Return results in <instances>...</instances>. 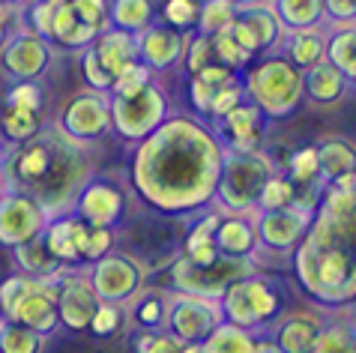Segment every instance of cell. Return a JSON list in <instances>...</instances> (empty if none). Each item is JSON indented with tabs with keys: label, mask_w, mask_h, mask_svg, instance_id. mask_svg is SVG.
Returning a JSON list of instances; mask_svg holds the SVG:
<instances>
[{
	"label": "cell",
	"mask_w": 356,
	"mask_h": 353,
	"mask_svg": "<svg viewBox=\"0 0 356 353\" xmlns=\"http://www.w3.org/2000/svg\"><path fill=\"white\" fill-rule=\"evenodd\" d=\"M213 243L222 258L254 261L258 258V231H254L252 213H219Z\"/></svg>",
	"instance_id": "obj_21"
},
{
	"label": "cell",
	"mask_w": 356,
	"mask_h": 353,
	"mask_svg": "<svg viewBox=\"0 0 356 353\" xmlns=\"http://www.w3.org/2000/svg\"><path fill=\"white\" fill-rule=\"evenodd\" d=\"M213 96H216V87H210L207 81H201L197 75L189 78V102H192V111H195L197 117H210Z\"/></svg>",
	"instance_id": "obj_54"
},
{
	"label": "cell",
	"mask_w": 356,
	"mask_h": 353,
	"mask_svg": "<svg viewBox=\"0 0 356 353\" xmlns=\"http://www.w3.org/2000/svg\"><path fill=\"white\" fill-rule=\"evenodd\" d=\"M222 320L225 318L219 299L192 297V293H168L165 332L183 345H201Z\"/></svg>",
	"instance_id": "obj_12"
},
{
	"label": "cell",
	"mask_w": 356,
	"mask_h": 353,
	"mask_svg": "<svg viewBox=\"0 0 356 353\" xmlns=\"http://www.w3.org/2000/svg\"><path fill=\"white\" fill-rule=\"evenodd\" d=\"M326 63H332L348 81H356V22L339 24L332 33H326Z\"/></svg>",
	"instance_id": "obj_33"
},
{
	"label": "cell",
	"mask_w": 356,
	"mask_h": 353,
	"mask_svg": "<svg viewBox=\"0 0 356 353\" xmlns=\"http://www.w3.org/2000/svg\"><path fill=\"white\" fill-rule=\"evenodd\" d=\"M51 22H54V6L45 0H36L33 6L24 9V31H31L36 36L48 39L51 36Z\"/></svg>",
	"instance_id": "obj_53"
},
{
	"label": "cell",
	"mask_w": 356,
	"mask_h": 353,
	"mask_svg": "<svg viewBox=\"0 0 356 353\" xmlns=\"http://www.w3.org/2000/svg\"><path fill=\"white\" fill-rule=\"evenodd\" d=\"M108 22L117 31L138 36L156 22V0H108Z\"/></svg>",
	"instance_id": "obj_32"
},
{
	"label": "cell",
	"mask_w": 356,
	"mask_h": 353,
	"mask_svg": "<svg viewBox=\"0 0 356 353\" xmlns=\"http://www.w3.org/2000/svg\"><path fill=\"white\" fill-rule=\"evenodd\" d=\"M135 353H186V347L189 345H183V341H177L174 336H168V332H147V329H138V336H135Z\"/></svg>",
	"instance_id": "obj_49"
},
{
	"label": "cell",
	"mask_w": 356,
	"mask_h": 353,
	"mask_svg": "<svg viewBox=\"0 0 356 353\" xmlns=\"http://www.w3.org/2000/svg\"><path fill=\"white\" fill-rule=\"evenodd\" d=\"M96 36H99V33L90 31V27H87L81 18L72 13V6H69V3L54 6L51 36H48L51 48H63V51H78V54H81L87 45H93Z\"/></svg>",
	"instance_id": "obj_26"
},
{
	"label": "cell",
	"mask_w": 356,
	"mask_h": 353,
	"mask_svg": "<svg viewBox=\"0 0 356 353\" xmlns=\"http://www.w3.org/2000/svg\"><path fill=\"white\" fill-rule=\"evenodd\" d=\"M165 315H168V290H159V288H144L126 306V320H132L138 329H147V332H162Z\"/></svg>",
	"instance_id": "obj_29"
},
{
	"label": "cell",
	"mask_w": 356,
	"mask_h": 353,
	"mask_svg": "<svg viewBox=\"0 0 356 353\" xmlns=\"http://www.w3.org/2000/svg\"><path fill=\"white\" fill-rule=\"evenodd\" d=\"M99 309V297L90 288L87 270H63L57 279V318L69 332H87Z\"/></svg>",
	"instance_id": "obj_17"
},
{
	"label": "cell",
	"mask_w": 356,
	"mask_h": 353,
	"mask_svg": "<svg viewBox=\"0 0 356 353\" xmlns=\"http://www.w3.org/2000/svg\"><path fill=\"white\" fill-rule=\"evenodd\" d=\"M156 81V72L153 69H147L144 63H135L129 66L120 78H114V84H111V93L108 96H135V93H141L147 84H153Z\"/></svg>",
	"instance_id": "obj_48"
},
{
	"label": "cell",
	"mask_w": 356,
	"mask_h": 353,
	"mask_svg": "<svg viewBox=\"0 0 356 353\" xmlns=\"http://www.w3.org/2000/svg\"><path fill=\"white\" fill-rule=\"evenodd\" d=\"M245 99L266 120H288L302 102V69L282 54H264L240 78Z\"/></svg>",
	"instance_id": "obj_4"
},
{
	"label": "cell",
	"mask_w": 356,
	"mask_h": 353,
	"mask_svg": "<svg viewBox=\"0 0 356 353\" xmlns=\"http://www.w3.org/2000/svg\"><path fill=\"white\" fill-rule=\"evenodd\" d=\"M323 18H332L335 24L356 22V0H323Z\"/></svg>",
	"instance_id": "obj_56"
},
{
	"label": "cell",
	"mask_w": 356,
	"mask_h": 353,
	"mask_svg": "<svg viewBox=\"0 0 356 353\" xmlns=\"http://www.w3.org/2000/svg\"><path fill=\"white\" fill-rule=\"evenodd\" d=\"M210 39H213V57H216V63H222L225 69L243 75V72L252 66V54L243 51V48L234 42V36L227 33V31L216 33V36H210Z\"/></svg>",
	"instance_id": "obj_42"
},
{
	"label": "cell",
	"mask_w": 356,
	"mask_h": 353,
	"mask_svg": "<svg viewBox=\"0 0 356 353\" xmlns=\"http://www.w3.org/2000/svg\"><path fill=\"white\" fill-rule=\"evenodd\" d=\"M326 54V33L321 27L314 31H296V33H284L282 39V57L296 66V69H312L314 63H321Z\"/></svg>",
	"instance_id": "obj_28"
},
{
	"label": "cell",
	"mask_w": 356,
	"mask_h": 353,
	"mask_svg": "<svg viewBox=\"0 0 356 353\" xmlns=\"http://www.w3.org/2000/svg\"><path fill=\"white\" fill-rule=\"evenodd\" d=\"M42 243L60 267H66V270L81 267L78 252H75V237H72V213L51 215L48 224H45V231H42Z\"/></svg>",
	"instance_id": "obj_30"
},
{
	"label": "cell",
	"mask_w": 356,
	"mask_h": 353,
	"mask_svg": "<svg viewBox=\"0 0 356 353\" xmlns=\"http://www.w3.org/2000/svg\"><path fill=\"white\" fill-rule=\"evenodd\" d=\"M296 284L321 309L356 299V174L321 189L309 233L293 249Z\"/></svg>",
	"instance_id": "obj_2"
},
{
	"label": "cell",
	"mask_w": 356,
	"mask_h": 353,
	"mask_svg": "<svg viewBox=\"0 0 356 353\" xmlns=\"http://www.w3.org/2000/svg\"><path fill=\"white\" fill-rule=\"evenodd\" d=\"M321 186H330L341 176L356 174V147L348 138H323L318 144Z\"/></svg>",
	"instance_id": "obj_27"
},
{
	"label": "cell",
	"mask_w": 356,
	"mask_h": 353,
	"mask_svg": "<svg viewBox=\"0 0 356 353\" xmlns=\"http://www.w3.org/2000/svg\"><path fill=\"white\" fill-rule=\"evenodd\" d=\"M72 215H78V219L87 224H96V228L117 231V224H120L126 215V192L114 180L90 176V180L81 186V192L75 195Z\"/></svg>",
	"instance_id": "obj_16"
},
{
	"label": "cell",
	"mask_w": 356,
	"mask_h": 353,
	"mask_svg": "<svg viewBox=\"0 0 356 353\" xmlns=\"http://www.w3.org/2000/svg\"><path fill=\"white\" fill-rule=\"evenodd\" d=\"M24 27V13L15 6H9L6 0H0V48L6 45V39L18 33Z\"/></svg>",
	"instance_id": "obj_55"
},
{
	"label": "cell",
	"mask_w": 356,
	"mask_h": 353,
	"mask_svg": "<svg viewBox=\"0 0 356 353\" xmlns=\"http://www.w3.org/2000/svg\"><path fill=\"white\" fill-rule=\"evenodd\" d=\"M266 117L254 108L249 99L243 105H236L231 114H225L216 129L225 153H236V156H254L264 153V135H266Z\"/></svg>",
	"instance_id": "obj_18"
},
{
	"label": "cell",
	"mask_w": 356,
	"mask_h": 353,
	"mask_svg": "<svg viewBox=\"0 0 356 353\" xmlns=\"http://www.w3.org/2000/svg\"><path fill=\"white\" fill-rule=\"evenodd\" d=\"M312 353H356V329L341 315L335 320H326Z\"/></svg>",
	"instance_id": "obj_38"
},
{
	"label": "cell",
	"mask_w": 356,
	"mask_h": 353,
	"mask_svg": "<svg viewBox=\"0 0 356 353\" xmlns=\"http://www.w3.org/2000/svg\"><path fill=\"white\" fill-rule=\"evenodd\" d=\"M48 126L45 111H31V108L18 105H0V141L6 147H18L33 141L36 135H42Z\"/></svg>",
	"instance_id": "obj_25"
},
{
	"label": "cell",
	"mask_w": 356,
	"mask_h": 353,
	"mask_svg": "<svg viewBox=\"0 0 356 353\" xmlns=\"http://www.w3.org/2000/svg\"><path fill=\"white\" fill-rule=\"evenodd\" d=\"M236 6H264V3H270V0H234Z\"/></svg>",
	"instance_id": "obj_60"
},
{
	"label": "cell",
	"mask_w": 356,
	"mask_h": 353,
	"mask_svg": "<svg viewBox=\"0 0 356 353\" xmlns=\"http://www.w3.org/2000/svg\"><path fill=\"white\" fill-rule=\"evenodd\" d=\"M81 78L87 84V90H99V93H111V84L114 78L102 69V63H99V57L93 51V45H87L81 51Z\"/></svg>",
	"instance_id": "obj_50"
},
{
	"label": "cell",
	"mask_w": 356,
	"mask_h": 353,
	"mask_svg": "<svg viewBox=\"0 0 356 353\" xmlns=\"http://www.w3.org/2000/svg\"><path fill=\"white\" fill-rule=\"evenodd\" d=\"M36 281L39 279H31V276H24V272H13V276H6L3 281H0V320L13 318L18 302L36 288Z\"/></svg>",
	"instance_id": "obj_43"
},
{
	"label": "cell",
	"mask_w": 356,
	"mask_h": 353,
	"mask_svg": "<svg viewBox=\"0 0 356 353\" xmlns=\"http://www.w3.org/2000/svg\"><path fill=\"white\" fill-rule=\"evenodd\" d=\"M117 246V231L114 228H96V224H87V237H84V249H81V263L90 267V263L102 261L105 254H111Z\"/></svg>",
	"instance_id": "obj_44"
},
{
	"label": "cell",
	"mask_w": 356,
	"mask_h": 353,
	"mask_svg": "<svg viewBox=\"0 0 356 353\" xmlns=\"http://www.w3.org/2000/svg\"><path fill=\"white\" fill-rule=\"evenodd\" d=\"M186 353H201V347H197V345H189V347H186Z\"/></svg>",
	"instance_id": "obj_62"
},
{
	"label": "cell",
	"mask_w": 356,
	"mask_h": 353,
	"mask_svg": "<svg viewBox=\"0 0 356 353\" xmlns=\"http://www.w3.org/2000/svg\"><path fill=\"white\" fill-rule=\"evenodd\" d=\"M222 162L225 150L210 126L177 114L135 144L129 186L153 213L189 215L213 204Z\"/></svg>",
	"instance_id": "obj_1"
},
{
	"label": "cell",
	"mask_w": 356,
	"mask_h": 353,
	"mask_svg": "<svg viewBox=\"0 0 356 353\" xmlns=\"http://www.w3.org/2000/svg\"><path fill=\"white\" fill-rule=\"evenodd\" d=\"M9 192V180H6V174H3V168H0V198Z\"/></svg>",
	"instance_id": "obj_61"
},
{
	"label": "cell",
	"mask_w": 356,
	"mask_h": 353,
	"mask_svg": "<svg viewBox=\"0 0 356 353\" xmlns=\"http://www.w3.org/2000/svg\"><path fill=\"white\" fill-rule=\"evenodd\" d=\"M236 15V3L234 0H201V13H197V31L204 36H216L231 27Z\"/></svg>",
	"instance_id": "obj_39"
},
{
	"label": "cell",
	"mask_w": 356,
	"mask_h": 353,
	"mask_svg": "<svg viewBox=\"0 0 356 353\" xmlns=\"http://www.w3.org/2000/svg\"><path fill=\"white\" fill-rule=\"evenodd\" d=\"M60 272L51 279H39L36 288L18 302V309L13 311L9 320L33 329L42 338H51L60 329V318H57V279H60Z\"/></svg>",
	"instance_id": "obj_20"
},
{
	"label": "cell",
	"mask_w": 356,
	"mask_h": 353,
	"mask_svg": "<svg viewBox=\"0 0 356 353\" xmlns=\"http://www.w3.org/2000/svg\"><path fill=\"white\" fill-rule=\"evenodd\" d=\"M54 129H60L66 138L75 144H93L102 141L111 132V105H108V93L99 90H84L69 96L63 108L57 111V120L51 123Z\"/></svg>",
	"instance_id": "obj_11"
},
{
	"label": "cell",
	"mask_w": 356,
	"mask_h": 353,
	"mask_svg": "<svg viewBox=\"0 0 356 353\" xmlns=\"http://www.w3.org/2000/svg\"><path fill=\"white\" fill-rule=\"evenodd\" d=\"M227 33L234 36V42L243 48V51L252 54V60L270 54L273 48L282 45L284 39V27L282 22L275 18L273 6L264 3V6H236V15Z\"/></svg>",
	"instance_id": "obj_14"
},
{
	"label": "cell",
	"mask_w": 356,
	"mask_h": 353,
	"mask_svg": "<svg viewBox=\"0 0 356 353\" xmlns=\"http://www.w3.org/2000/svg\"><path fill=\"white\" fill-rule=\"evenodd\" d=\"M189 36L174 31L162 22H153L147 31L135 36V51H138V63H144L153 72H168L174 66L183 63V51Z\"/></svg>",
	"instance_id": "obj_19"
},
{
	"label": "cell",
	"mask_w": 356,
	"mask_h": 353,
	"mask_svg": "<svg viewBox=\"0 0 356 353\" xmlns=\"http://www.w3.org/2000/svg\"><path fill=\"white\" fill-rule=\"evenodd\" d=\"M0 168L9 180V189L33 195L45 207L48 219L72 213L75 195L93 176L87 147L66 138L51 123L33 141L6 147V153H0Z\"/></svg>",
	"instance_id": "obj_3"
},
{
	"label": "cell",
	"mask_w": 356,
	"mask_h": 353,
	"mask_svg": "<svg viewBox=\"0 0 356 353\" xmlns=\"http://www.w3.org/2000/svg\"><path fill=\"white\" fill-rule=\"evenodd\" d=\"M93 51L102 63V69L111 78H120L129 66L138 63V51H135V36L123 33L117 27H108L93 39Z\"/></svg>",
	"instance_id": "obj_23"
},
{
	"label": "cell",
	"mask_w": 356,
	"mask_h": 353,
	"mask_svg": "<svg viewBox=\"0 0 356 353\" xmlns=\"http://www.w3.org/2000/svg\"><path fill=\"white\" fill-rule=\"evenodd\" d=\"M6 3H9V6H15V9H22V13H24V9H27V6H33L36 0H6Z\"/></svg>",
	"instance_id": "obj_59"
},
{
	"label": "cell",
	"mask_w": 356,
	"mask_h": 353,
	"mask_svg": "<svg viewBox=\"0 0 356 353\" xmlns=\"http://www.w3.org/2000/svg\"><path fill=\"white\" fill-rule=\"evenodd\" d=\"M87 279L96 290L99 302H111V306H129V302L147 288V270L144 263L129 252H111L102 261L87 267Z\"/></svg>",
	"instance_id": "obj_10"
},
{
	"label": "cell",
	"mask_w": 356,
	"mask_h": 353,
	"mask_svg": "<svg viewBox=\"0 0 356 353\" xmlns=\"http://www.w3.org/2000/svg\"><path fill=\"white\" fill-rule=\"evenodd\" d=\"M350 90V81L344 78L332 63H314L302 72V96H309L314 105H339Z\"/></svg>",
	"instance_id": "obj_24"
},
{
	"label": "cell",
	"mask_w": 356,
	"mask_h": 353,
	"mask_svg": "<svg viewBox=\"0 0 356 353\" xmlns=\"http://www.w3.org/2000/svg\"><path fill=\"white\" fill-rule=\"evenodd\" d=\"M222 318L234 327H243L254 336H270V329L284 318V297L279 281L261 272L236 279L222 293Z\"/></svg>",
	"instance_id": "obj_5"
},
{
	"label": "cell",
	"mask_w": 356,
	"mask_h": 353,
	"mask_svg": "<svg viewBox=\"0 0 356 353\" xmlns=\"http://www.w3.org/2000/svg\"><path fill=\"white\" fill-rule=\"evenodd\" d=\"M45 338L13 320H0V353H42Z\"/></svg>",
	"instance_id": "obj_40"
},
{
	"label": "cell",
	"mask_w": 356,
	"mask_h": 353,
	"mask_svg": "<svg viewBox=\"0 0 356 353\" xmlns=\"http://www.w3.org/2000/svg\"><path fill=\"white\" fill-rule=\"evenodd\" d=\"M254 353H282V350L273 345V338H270V336H261V338H258V345H254Z\"/></svg>",
	"instance_id": "obj_58"
},
{
	"label": "cell",
	"mask_w": 356,
	"mask_h": 353,
	"mask_svg": "<svg viewBox=\"0 0 356 353\" xmlns=\"http://www.w3.org/2000/svg\"><path fill=\"white\" fill-rule=\"evenodd\" d=\"M254 345H258L254 332L222 320L197 347H201V353H254Z\"/></svg>",
	"instance_id": "obj_35"
},
{
	"label": "cell",
	"mask_w": 356,
	"mask_h": 353,
	"mask_svg": "<svg viewBox=\"0 0 356 353\" xmlns=\"http://www.w3.org/2000/svg\"><path fill=\"white\" fill-rule=\"evenodd\" d=\"M323 323L326 320L314 311H293L270 329V338L282 353H312L323 332Z\"/></svg>",
	"instance_id": "obj_22"
},
{
	"label": "cell",
	"mask_w": 356,
	"mask_h": 353,
	"mask_svg": "<svg viewBox=\"0 0 356 353\" xmlns=\"http://www.w3.org/2000/svg\"><path fill=\"white\" fill-rule=\"evenodd\" d=\"M273 174L275 171L264 153H254V156L225 153L213 204H219L222 213H254L264 186Z\"/></svg>",
	"instance_id": "obj_7"
},
{
	"label": "cell",
	"mask_w": 356,
	"mask_h": 353,
	"mask_svg": "<svg viewBox=\"0 0 356 353\" xmlns=\"http://www.w3.org/2000/svg\"><path fill=\"white\" fill-rule=\"evenodd\" d=\"M48 224V213L33 195L9 189L0 198V246L18 249L24 243L42 237Z\"/></svg>",
	"instance_id": "obj_13"
},
{
	"label": "cell",
	"mask_w": 356,
	"mask_h": 353,
	"mask_svg": "<svg viewBox=\"0 0 356 353\" xmlns=\"http://www.w3.org/2000/svg\"><path fill=\"white\" fill-rule=\"evenodd\" d=\"M6 105L31 108V111H45V87L39 81H13L3 96Z\"/></svg>",
	"instance_id": "obj_46"
},
{
	"label": "cell",
	"mask_w": 356,
	"mask_h": 353,
	"mask_svg": "<svg viewBox=\"0 0 356 353\" xmlns=\"http://www.w3.org/2000/svg\"><path fill=\"white\" fill-rule=\"evenodd\" d=\"M159 22L174 27L180 33H195L197 31V13H201V0H162V6H156Z\"/></svg>",
	"instance_id": "obj_37"
},
{
	"label": "cell",
	"mask_w": 356,
	"mask_h": 353,
	"mask_svg": "<svg viewBox=\"0 0 356 353\" xmlns=\"http://www.w3.org/2000/svg\"><path fill=\"white\" fill-rule=\"evenodd\" d=\"M13 261H15L18 272H24V276H31V279H51L60 270H66L51 258V252L45 249L42 237H36L31 243H24V246L13 249Z\"/></svg>",
	"instance_id": "obj_34"
},
{
	"label": "cell",
	"mask_w": 356,
	"mask_h": 353,
	"mask_svg": "<svg viewBox=\"0 0 356 353\" xmlns=\"http://www.w3.org/2000/svg\"><path fill=\"white\" fill-rule=\"evenodd\" d=\"M254 272V261H234V258H219L210 267H197L189 258L177 254L168 270L171 279V293H192V297H207V299H222V293L231 288L236 279Z\"/></svg>",
	"instance_id": "obj_9"
},
{
	"label": "cell",
	"mask_w": 356,
	"mask_h": 353,
	"mask_svg": "<svg viewBox=\"0 0 356 353\" xmlns=\"http://www.w3.org/2000/svg\"><path fill=\"white\" fill-rule=\"evenodd\" d=\"M210 63H216L213 39L204 36V33H189V42H186V51H183V69H186V75H197L201 69H207Z\"/></svg>",
	"instance_id": "obj_45"
},
{
	"label": "cell",
	"mask_w": 356,
	"mask_h": 353,
	"mask_svg": "<svg viewBox=\"0 0 356 353\" xmlns=\"http://www.w3.org/2000/svg\"><path fill=\"white\" fill-rule=\"evenodd\" d=\"M108 105H111V132L129 144L144 141L171 117V102L159 81L147 84L135 96H108Z\"/></svg>",
	"instance_id": "obj_8"
},
{
	"label": "cell",
	"mask_w": 356,
	"mask_h": 353,
	"mask_svg": "<svg viewBox=\"0 0 356 353\" xmlns=\"http://www.w3.org/2000/svg\"><path fill=\"white\" fill-rule=\"evenodd\" d=\"M66 3L72 6V13L81 18L90 31L102 33L111 27V22H108V0H66Z\"/></svg>",
	"instance_id": "obj_51"
},
{
	"label": "cell",
	"mask_w": 356,
	"mask_h": 353,
	"mask_svg": "<svg viewBox=\"0 0 356 353\" xmlns=\"http://www.w3.org/2000/svg\"><path fill=\"white\" fill-rule=\"evenodd\" d=\"M284 33L314 31L323 24V0H270Z\"/></svg>",
	"instance_id": "obj_31"
},
{
	"label": "cell",
	"mask_w": 356,
	"mask_h": 353,
	"mask_svg": "<svg viewBox=\"0 0 356 353\" xmlns=\"http://www.w3.org/2000/svg\"><path fill=\"white\" fill-rule=\"evenodd\" d=\"M123 323H126V309L123 306L99 302V309H96V315L90 320V329L87 332H93L96 338H111V336H117V332L123 329Z\"/></svg>",
	"instance_id": "obj_47"
},
{
	"label": "cell",
	"mask_w": 356,
	"mask_h": 353,
	"mask_svg": "<svg viewBox=\"0 0 356 353\" xmlns=\"http://www.w3.org/2000/svg\"><path fill=\"white\" fill-rule=\"evenodd\" d=\"M189 78H192V75H189ZM197 78H201V81H207L210 87H216V90H219V87H225V84L240 81V75L231 72V69H225L222 63H210V66H207V69L197 72Z\"/></svg>",
	"instance_id": "obj_57"
},
{
	"label": "cell",
	"mask_w": 356,
	"mask_h": 353,
	"mask_svg": "<svg viewBox=\"0 0 356 353\" xmlns=\"http://www.w3.org/2000/svg\"><path fill=\"white\" fill-rule=\"evenodd\" d=\"M45 3H51V6H60V3H66V0H45Z\"/></svg>",
	"instance_id": "obj_63"
},
{
	"label": "cell",
	"mask_w": 356,
	"mask_h": 353,
	"mask_svg": "<svg viewBox=\"0 0 356 353\" xmlns=\"http://www.w3.org/2000/svg\"><path fill=\"white\" fill-rule=\"evenodd\" d=\"M323 186L300 189L296 201L288 210H270V213H252L254 231H258V252L273 254H293V249L302 243V237L312 228L314 207H318Z\"/></svg>",
	"instance_id": "obj_6"
},
{
	"label": "cell",
	"mask_w": 356,
	"mask_h": 353,
	"mask_svg": "<svg viewBox=\"0 0 356 353\" xmlns=\"http://www.w3.org/2000/svg\"><path fill=\"white\" fill-rule=\"evenodd\" d=\"M296 195L300 189L288 180L284 174H273L270 180H266L261 198H258V210L254 213H270V210H288L291 204L296 201Z\"/></svg>",
	"instance_id": "obj_41"
},
{
	"label": "cell",
	"mask_w": 356,
	"mask_h": 353,
	"mask_svg": "<svg viewBox=\"0 0 356 353\" xmlns=\"http://www.w3.org/2000/svg\"><path fill=\"white\" fill-rule=\"evenodd\" d=\"M245 102V90H243V81H234V84H225L216 90L213 96V105H210V117L207 120L210 123H219L225 114H231L236 105Z\"/></svg>",
	"instance_id": "obj_52"
},
{
	"label": "cell",
	"mask_w": 356,
	"mask_h": 353,
	"mask_svg": "<svg viewBox=\"0 0 356 353\" xmlns=\"http://www.w3.org/2000/svg\"><path fill=\"white\" fill-rule=\"evenodd\" d=\"M288 180L296 189H312V186H321V165H318V144L312 147H300L293 150L291 162H288Z\"/></svg>",
	"instance_id": "obj_36"
},
{
	"label": "cell",
	"mask_w": 356,
	"mask_h": 353,
	"mask_svg": "<svg viewBox=\"0 0 356 353\" xmlns=\"http://www.w3.org/2000/svg\"><path fill=\"white\" fill-rule=\"evenodd\" d=\"M51 60H54L51 42L24 31V27L9 36L6 45L0 48V66L13 81H39L48 72Z\"/></svg>",
	"instance_id": "obj_15"
}]
</instances>
